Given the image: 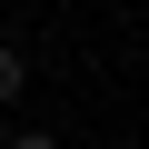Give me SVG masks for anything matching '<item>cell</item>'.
Returning <instances> with one entry per match:
<instances>
[{"label":"cell","mask_w":149,"mask_h":149,"mask_svg":"<svg viewBox=\"0 0 149 149\" xmlns=\"http://www.w3.org/2000/svg\"><path fill=\"white\" fill-rule=\"evenodd\" d=\"M10 149H60V129H10Z\"/></svg>","instance_id":"obj_2"},{"label":"cell","mask_w":149,"mask_h":149,"mask_svg":"<svg viewBox=\"0 0 149 149\" xmlns=\"http://www.w3.org/2000/svg\"><path fill=\"white\" fill-rule=\"evenodd\" d=\"M20 90H30V60H20V50H10V40H0V109H10V100H20Z\"/></svg>","instance_id":"obj_1"}]
</instances>
